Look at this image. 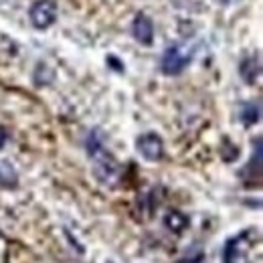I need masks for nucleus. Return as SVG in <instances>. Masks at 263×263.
<instances>
[{
  "label": "nucleus",
  "instance_id": "obj_1",
  "mask_svg": "<svg viewBox=\"0 0 263 263\" xmlns=\"http://www.w3.org/2000/svg\"><path fill=\"white\" fill-rule=\"evenodd\" d=\"M87 152H89V158L93 162V174L101 184L105 186H114L120 176H122V168L118 164V160L105 150L101 138H99V132L89 134L87 138Z\"/></svg>",
  "mask_w": 263,
  "mask_h": 263
},
{
  "label": "nucleus",
  "instance_id": "obj_10",
  "mask_svg": "<svg viewBox=\"0 0 263 263\" xmlns=\"http://www.w3.org/2000/svg\"><path fill=\"white\" fill-rule=\"evenodd\" d=\"M4 142H6V130L0 126V148L4 146Z\"/></svg>",
  "mask_w": 263,
  "mask_h": 263
},
{
  "label": "nucleus",
  "instance_id": "obj_7",
  "mask_svg": "<svg viewBox=\"0 0 263 263\" xmlns=\"http://www.w3.org/2000/svg\"><path fill=\"white\" fill-rule=\"evenodd\" d=\"M164 223L172 233H182V231L186 229V225H189V219L182 213H178V211H170L164 217Z\"/></svg>",
  "mask_w": 263,
  "mask_h": 263
},
{
  "label": "nucleus",
  "instance_id": "obj_6",
  "mask_svg": "<svg viewBox=\"0 0 263 263\" xmlns=\"http://www.w3.org/2000/svg\"><path fill=\"white\" fill-rule=\"evenodd\" d=\"M259 69L261 67H259V59L257 57H247V59L241 61L239 73H241V77H243L245 83H255L257 77H259Z\"/></svg>",
  "mask_w": 263,
  "mask_h": 263
},
{
  "label": "nucleus",
  "instance_id": "obj_5",
  "mask_svg": "<svg viewBox=\"0 0 263 263\" xmlns=\"http://www.w3.org/2000/svg\"><path fill=\"white\" fill-rule=\"evenodd\" d=\"M132 34H134V39L138 43L150 45L152 39H154V25H152V21L146 14H138L134 18V25H132Z\"/></svg>",
  "mask_w": 263,
  "mask_h": 263
},
{
  "label": "nucleus",
  "instance_id": "obj_3",
  "mask_svg": "<svg viewBox=\"0 0 263 263\" xmlns=\"http://www.w3.org/2000/svg\"><path fill=\"white\" fill-rule=\"evenodd\" d=\"M189 61H191V55H186V51L182 47H178V45L168 47L164 57H162V71L166 75H178L189 65Z\"/></svg>",
  "mask_w": 263,
  "mask_h": 263
},
{
  "label": "nucleus",
  "instance_id": "obj_2",
  "mask_svg": "<svg viewBox=\"0 0 263 263\" xmlns=\"http://www.w3.org/2000/svg\"><path fill=\"white\" fill-rule=\"evenodd\" d=\"M29 16H31V23L36 29H47L55 23L57 18V6L53 0H36L31 10H29Z\"/></svg>",
  "mask_w": 263,
  "mask_h": 263
},
{
  "label": "nucleus",
  "instance_id": "obj_8",
  "mask_svg": "<svg viewBox=\"0 0 263 263\" xmlns=\"http://www.w3.org/2000/svg\"><path fill=\"white\" fill-rule=\"evenodd\" d=\"M0 182H2L4 186H12V184H16V174H14L12 166H8V164L0 166Z\"/></svg>",
  "mask_w": 263,
  "mask_h": 263
},
{
  "label": "nucleus",
  "instance_id": "obj_9",
  "mask_svg": "<svg viewBox=\"0 0 263 263\" xmlns=\"http://www.w3.org/2000/svg\"><path fill=\"white\" fill-rule=\"evenodd\" d=\"M259 120V105L255 103V105H245V109H243V122L247 124V126H251V124H255Z\"/></svg>",
  "mask_w": 263,
  "mask_h": 263
},
{
  "label": "nucleus",
  "instance_id": "obj_4",
  "mask_svg": "<svg viewBox=\"0 0 263 263\" xmlns=\"http://www.w3.org/2000/svg\"><path fill=\"white\" fill-rule=\"evenodd\" d=\"M136 146H138V152L146 160H150V162L160 160L162 154H164V144H162L160 136H156V134H144V136H140Z\"/></svg>",
  "mask_w": 263,
  "mask_h": 263
}]
</instances>
